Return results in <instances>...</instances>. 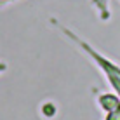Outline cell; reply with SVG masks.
Masks as SVG:
<instances>
[{"instance_id":"cell-2","label":"cell","mask_w":120,"mask_h":120,"mask_svg":"<svg viewBox=\"0 0 120 120\" xmlns=\"http://www.w3.org/2000/svg\"><path fill=\"white\" fill-rule=\"evenodd\" d=\"M2 68H4V66H0V70H2Z\"/></svg>"},{"instance_id":"cell-1","label":"cell","mask_w":120,"mask_h":120,"mask_svg":"<svg viewBox=\"0 0 120 120\" xmlns=\"http://www.w3.org/2000/svg\"><path fill=\"white\" fill-rule=\"evenodd\" d=\"M54 111H56V108H52L51 105H49V106H45V108H44V113H45V115H51V113H54Z\"/></svg>"}]
</instances>
